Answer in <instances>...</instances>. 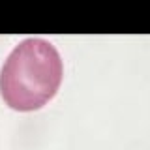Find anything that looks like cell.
<instances>
[{
  "mask_svg": "<svg viewBox=\"0 0 150 150\" xmlns=\"http://www.w3.org/2000/svg\"><path fill=\"white\" fill-rule=\"evenodd\" d=\"M64 66L56 47L41 38L23 40L0 71V96L13 111L32 112L56 96Z\"/></svg>",
  "mask_w": 150,
  "mask_h": 150,
  "instance_id": "cell-1",
  "label": "cell"
}]
</instances>
